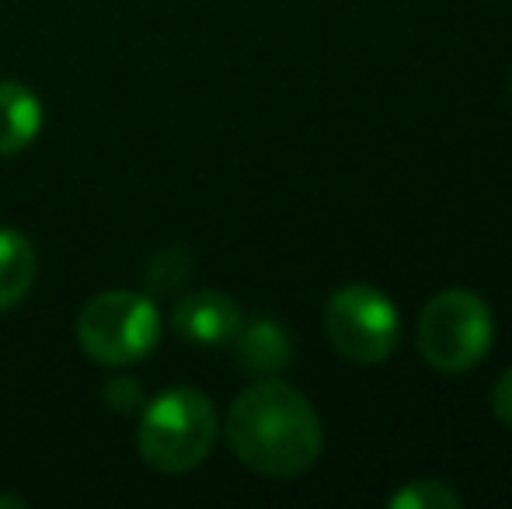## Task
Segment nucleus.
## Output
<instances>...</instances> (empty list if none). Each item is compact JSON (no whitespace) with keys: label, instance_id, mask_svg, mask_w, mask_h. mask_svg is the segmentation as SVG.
Returning <instances> with one entry per match:
<instances>
[{"label":"nucleus","instance_id":"f03ea898","mask_svg":"<svg viewBox=\"0 0 512 509\" xmlns=\"http://www.w3.org/2000/svg\"><path fill=\"white\" fill-rule=\"evenodd\" d=\"M220 433L216 405L196 387H168L150 398L136 422V450L154 471L185 475L209 457Z\"/></svg>","mask_w":512,"mask_h":509},{"label":"nucleus","instance_id":"ddd939ff","mask_svg":"<svg viewBox=\"0 0 512 509\" xmlns=\"http://www.w3.org/2000/svg\"><path fill=\"white\" fill-rule=\"evenodd\" d=\"M492 408H495V415L506 422V426H512V367L499 377V384H495Z\"/></svg>","mask_w":512,"mask_h":509},{"label":"nucleus","instance_id":"f257e3e1","mask_svg":"<svg viewBox=\"0 0 512 509\" xmlns=\"http://www.w3.org/2000/svg\"><path fill=\"white\" fill-rule=\"evenodd\" d=\"M227 443L244 468L265 478H297L321 457L324 433L314 405L279 377L244 387L227 412Z\"/></svg>","mask_w":512,"mask_h":509},{"label":"nucleus","instance_id":"1a4fd4ad","mask_svg":"<svg viewBox=\"0 0 512 509\" xmlns=\"http://www.w3.org/2000/svg\"><path fill=\"white\" fill-rule=\"evenodd\" d=\"M39 276L35 245L18 227H0V314L18 307Z\"/></svg>","mask_w":512,"mask_h":509},{"label":"nucleus","instance_id":"2eb2a0df","mask_svg":"<svg viewBox=\"0 0 512 509\" xmlns=\"http://www.w3.org/2000/svg\"><path fill=\"white\" fill-rule=\"evenodd\" d=\"M509 98H512V77H509Z\"/></svg>","mask_w":512,"mask_h":509},{"label":"nucleus","instance_id":"20e7f679","mask_svg":"<svg viewBox=\"0 0 512 509\" xmlns=\"http://www.w3.org/2000/svg\"><path fill=\"white\" fill-rule=\"evenodd\" d=\"M418 353L439 374H467L495 339L488 304L471 290H443L418 314Z\"/></svg>","mask_w":512,"mask_h":509},{"label":"nucleus","instance_id":"423d86ee","mask_svg":"<svg viewBox=\"0 0 512 509\" xmlns=\"http://www.w3.org/2000/svg\"><path fill=\"white\" fill-rule=\"evenodd\" d=\"M244 325V311L234 297L220 290H196L185 293L171 311V328L178 339L199 349H223L234 342Z\"/></svg>","mask_w":512,"mask_h":509},{"label":"nucleus","instance_id":"6e6552de","mask_svg":"<svg viewBox=\"0 0 512 509\" xmlns=\"http://www.w3.org/2000/svg\"><path fill=\"white\" fill-rule=\"evenodd\" d=\"M42 129V102L28 84L0 81V157H14L35 143Z\"/></svg>","mask_w":512,"mask_h":509},{"label":"nucleus","instance_id":"4468645a","mask_svg":"<svg viewBox=\"0 0 512 509\" xmlns=\"http://www.w3.org/2000/svg\"><path fill=\"white\" fill-rule=\"evenodd\" d=\"M0 506H11V509H25V499H14V496H0Z\"/></svg>","mask_w":512,"mask_h":509},{"label":"nucleus","instance_id":"f8f14e48","mask_svg":"<svg viewBox=\"0 0 512 509\" xmlns=\"http://www.w3.org/2000/svg\"><path fill=\"white\" fill-rule=\"evenodd\" d=\"M105 405L112 408V412H136V408H143V384L129 374L108 377Z\"/></svg>","mask_w":512,"mask_h":509},{"label":"nucleus","instance_id":"0eeeda50","mask_svg":"<svg viewBox=\"0 0 512 509\" xmlns=\"http://www.w3.org/2000/svg\"><path fill=\"white\" fill-rule=\"evenodd\" d=\"M230 346H234V353H237V363L255 377H276L279 370H286L293 360L290 335L272 318L244 321L241 332L234 335Z\"/></svg>","mask_w":512,"mask_h":509},{"label":"nucleus","instance_id":"9d476101","mask_svg":"<svg viewBox=\"0 0 512 509\" xmlns=\"http://www.w3.org/2000/svg\"><path fill=\"white\" fill-rule=\"evenodd\" d=\"M192 272H196V262H192L189 248H161L150 255L147 269H143V293L154 300L175 297L192 283Z\"/></svg>","mask_w":512,"mask_h":509},{"label":"nucleus","instance_id":"39448f33","mask_svg":"<svg viewBox=\"0 0 512 509\" xmlns=\"http://www.w3.org/2000/svg\"><path fill=\"white\" fill-rule=\"evenodd\" d=\"M324 332L331 346L352 363H384L394 353L401 321L391 297L370 283H345L324 307Z\"/></svg>","mask_w":512,"mask_h":509},{"label":"nucleus","instance_id":"9b49d317","mask_svg":"<svg viewBox=\"0 0 512 509\" xmlns=\"http://www.w3.org/2000/svg\"><path fill=\"white\" fill-rule=\"evenodd\" d=\"M391 509H457L464 506V499L450 489L446 482H432V478H418L408 482L387 499Z\"/></svg>","mask_w":512,"mask_h":509},{"label":"nucleus","instance_id":"7ed1b4c3","mask_svg":"<svg viewBox=\"0 0 512 509\" xmlns=\"http://www.w3.org/2000/svg\"><path fill=\"white\" fill-rule=\"evenodd\" d=\"M164 332L157 300L136 290H105L77 318V346L88 360L122 370L147 360Z\"/></svg>","mask_w":512,"mask_h":509}]
</instances>
